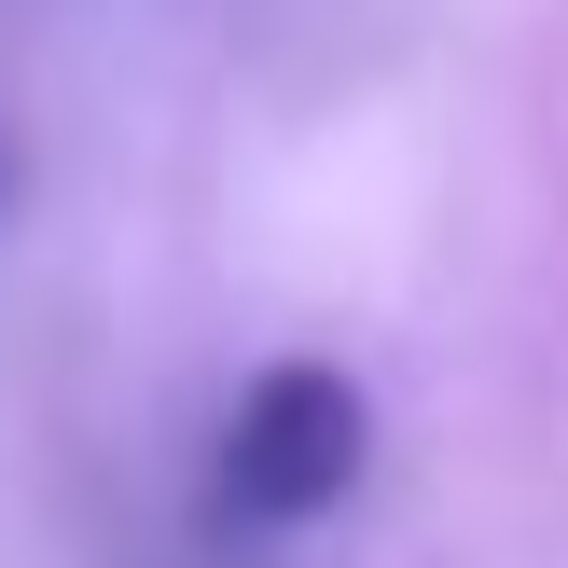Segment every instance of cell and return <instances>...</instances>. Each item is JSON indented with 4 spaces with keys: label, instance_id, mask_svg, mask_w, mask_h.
Masks as SVG:
<instances>
[{
    "label": "cell",
    "instance_id": "cell-1",
    "mask_svg": "<svg viewBox=\"0 0 568 568\" xmlns=\"http://www.w3.org/2000/svg\"><path fill=\"white\" fill-rule=\"evenodd\" d=\"M361 458H375V403H361V375H333V361H277V375L236 388V416H222V444H209V514L222 527H320L333 499L361 486Z\"/></svg>",
    "mask_w": 568,
    "mask_h": 568
}]
</instances>
